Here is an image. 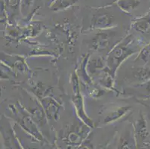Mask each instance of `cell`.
<instances>
[{
	"mask_svg": "<svg viewBox=\"0 0 150 149\" xmlns=\"http://www.w3.org/2000/svg\"><path fill=\"white\" fill-rule=\"evenodd\" d=\"M142 48L132 35H129L115 45L109 52L106 61V69L115 77V74L121 64L135 53L140 52Z\"/></svg>",
	"mask_w": 150,
	"mask_h": 149,
	"instance_id": "cell-1",
	"label": "cell"
},
{
	"mask_svg": "<svg viewBox=\"0 0 150 149\" xmlns=\"http://www.w3.org/2000/svg\"><path fill=\"white\" fill-rule=\"evenodd\" d=\"M71 85H72V91H73L72 102L74 105L76 114L79 117L82 122H84L85 125H87L91 128H93V122L92 119L89 118L85 111L84 99L81 95L79 81V76L76 71H74L71 75Z\"/></svg>",
	"mask_w": 150,
	"mask_h": 149,
	"instance_id": "cell-2",
	"label": "cell"
},
{
	"mask_svg": "<svg viewBox=\"0 0 150 149\" xmlns=\"http://www.w3.org/2000/svg\"><path fill=\"white\" fill-rule=\"evenodd\" d=\"M134 133L137 149H146L148 143L149 131L145 115L140 113L134 124Z\"/></svg>",
	"mask_w": 150,
	"mask_h": 149,
	"instance_id": "cell-3",
	"label": "cell"
},
{
	"mask_svg": "<svg viewBox=\"0 0 150 149\" xmlns=\"http://www.w3.org/2000/svg\"><path fill=\"white\" fill-rule=\"evenodd\" d=\"M40 103L43 107L48 119L56 121L59 119L62 105L55 98L50 95L44 96L40 98Z\"/></svg>",
	"mask_w": 150,
	"mask_h": 149,
	"instance_id": "cell-4",
	"label": "cell"
},
{
	"mask_svg": "<svg viewBox=\"0 0 150 149\" xmlns=\"http://www.w3.org/2000/svg\"><path fill=\"white\" fill-rule=\"evenodd\" d=\"M103 31L96 34L92 38L91 48L95 51L103 52L109 49L112 40V35L110 33Z\"/></svg>",
	"mask_w": 150,
	"mask_h": 149,
	"instance_id": "cell-5",
	"label": "cell"
},
{
	"mask_svg": "<svg viewBox=\"0 0 150 149\" xmlns=\"http://www.w3.org/2000/svg\"><path fill=\"white\" fill-rule=\"evenodd\" d=\"M115 25L112 16L108 13H102L95 16L93 20L91 29H99L101 31L107 30Z\"/></svg>",
	"mask_w": 150,
	"mask_h": 149,
	"instance_id": "cell-6",
	"label": "cell"
},
{
	"mask_svg": "<svg viewBox=\"0 0 150 149\" xmlns=\"http://www.w3.org/2000/svg\"><path fill=\"white\" fill-rule=\"evenodd\" d=\"M27 110L38 126H45L46 125L48 118L46 117L44 110H43L42 105H40V102H37L36 106L31 107V108L29 107L27 109Z\"/></svg>",
	"mask_w": 150,
	"mask_h": 149,
	"instance_id": "cell-7",
	"label": "cell"
},
{
	"mask_svg": "<svg viewBox=\"0 0 150 149\" xmlns=\"http://www.w3.org/2000/svg\"><path fill=\"white\" fill-rule=\"evenodd\" d=\"M118 149H137L134 133L130 130L125 131L120 139Z\"/></svg>",
	"mask_w": 150,
	"mask_h": 149,
	"instance_id": "cell-8",
	"label": "cell"
},
{
	"mask_svg": "<svg viewBox=\"0 0 150 149\" xmlns=\"http://www.w3.org/2000/svg\"><path fill=\"white\" fill-rule=\"evenodd\" d=\"M130 106H122L109 111L104 119V124H110L122 118L130 110Z\"/></svg>",
	"mask_w": 150,
	"mask_h": 149,
	"instance_id": "cell-9",
	"label": "cell"
},
{
	"mask_svg": "<svg viewBox=\"0 0 150 149\" xmlns=\"http://www.w3.org/2000/svg\"><path fill=\"white\" fill-rule=\"evenodd\" d=\"M132 26L136 31L140 32V34H143V35H145L146 33L149 32L150 16L149 15H146V16L135 19L134 20Z\"/></svg>",
	"mask_w": 150,
	"mask_h": 149,
	"instance_id": "cell-10",
	"label": "cell"
},
{
	"mask_svg": "<svg viewBox=\"0 0 150 149\" xmlns=\"http://www.w3.org/2000/svg\"><path fill=\"white\" fill-rule=\"evenodd\" d=\"M88 60H89V54H86L84 57H83V60L81 61V66H80V74L79 76H81V78H82L83 81H84L86 84L89 87H93V81L92 78L90 76L89 73L88 72V69H87V65H88Z\"/></svg>",
	"mask_w": 150,
	"mask_h": 149,
	"instance_id": "cell-11",
	"label": "cell"
},
{
	"mask_svg": "<svg viewBox=\"0 0 150 149\" xmlns=\"http://www.w3.org/2000/svg\"><path fill=\"white\" fill-rule=\"evenodd\" d=\"M79 1L80 0H54L52 2L50 8L54 11H63L69 8Z\"/></svg>",
	"mask_w": 150,
	"mask_h": 149,
	"instance_id": "cell-12",
	"label": "cell"
},
{
	"mask_svg": "<svg viewBox=\"0 0 150 149\" xmlns=\"http://www.w3.org/2000/svg\"><path fill=\"white\" fill-rule=\"evenodd\" d=\"M117 5L122 11L130 13L140 5V0H118Z\"/></svg>",
	"mask_w": 150,
	"mask_h": 149,
	"instance_id": "cell-13",
	"label": "cell"
},
{
	"mask_svg": "<svg viewBox=\"0 0 150 149\" xmlns=\"http://www.w3.org/2000/svg\"><path fill=\"white\" fill-rule=\"evenodd\" d=\"M105 68L104 65V62L102 58H96V59H92L91 61H88V65H87V69L88 73H96L98 70L104 69Z\"/></svg>",
	"mask_w": 150,
	"mask_h": 149,
	"instance_id": "cell-14",
	"label": "cell"
},
{
	"mask_svg": "<svg viewBox=\"0 0 150 149\" xmlns=\"http://www.w3.org/2000/svg\"><path fill=\"white\" fill-rule=\"evenodd\" d=\"M134 76L137 81H148L150 80V69L145 66L137 68L134 73Z\"/></svg>",
	"mask_w": 150,
	"mask_h": 149,
	"instance_id": "cell-15",
	"label": "cell"
},
{
	"mask_svg": "<svg viewBox=\"0 0 150 149\" xmlns=\"http://www.w3.org/2000/svg\"><path fill=\"white\" fill-rule=\"evenodd\" d=\"M135 60H140L146 63L150 60V43L142 48Z\"/></svg>",
	"mask_w": 150,
	"mask_h": 149,
	"instance_id": "cell-16",
	"label": "cell"
},
{
	"mask_svg": "<svg viewBox=\"0 0 150 149\" xmlns=\"http://www.w3.org/2000/svg\"><path fill=\"white\" fill-rule=\"evenodd\" d=\"M35 0H21L20 2V11L23 15H25L34 3Z\"/></svg>",
	"mask_w": 150,
	"mask_h": 149,
	"instance_id": "cell-17",
	"label": "cell"
},
{
	"mask_svg": "<svg viewBox=\"0 0 150 149\" xmlns=\"http://www.w3.org/2000/svg\"><path fill=\"white\" fill-rule=\"evenodd\" d=\"M20 2L21 0H6L8 7L13 10H17L19 8H20Z\"/></svg>",
	"mask_w": 150,
	"mask_h": 149,
	"instance_id": "cell-18",
	"label": "cell"
}]
</instances>
